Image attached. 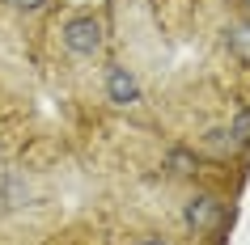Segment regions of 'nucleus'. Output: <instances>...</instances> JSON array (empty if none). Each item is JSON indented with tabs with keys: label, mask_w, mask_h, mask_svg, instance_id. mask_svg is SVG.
<instances>
[{
	"label": "nucleus",
	"mask_w": 250,
	"mask_h": 245,
	"mask_svg": "<svg viewBox=\"0 0 250 245\" xmlns=\"http://www.w3.org/2000/svg\"><path fill=\"white\" fill-rule=\"evenodd\" d=\"M60 47L72 59H98L106 51V21L98 13H72L60 21Z\"/></svg>",
	"instance_id": "nucleus-1"
},
{
	"label": "nucleus",
	"mask_w": 250,
	"mask_h": 245,
	"mask_svg": "<svg viewBox=\"0 0 250 245\" xmlns=\"http://www.w3.org/2000/svg\"><path fill=\"white\" fill-rule=\"evenodd\" d=\"M229 207L216 190H195L191 199L183 203V224L187 232H195V237H221L225 224H229Z\"/></svg>",
	"instance_id": "nucleus-2"
},
{
	"label": "nucleus",
	"mask_w": 250,
	"mask_h": 245,
	"mask_svg": "<svg viewBox=\"0 0 250 245\" xmlns=\"http://www.w3.org/2000/svg\"><path fill=\"white\" fill-rule=\"evenodd\" d=\"M145 89H140V76H136L127 64H106V102L115 110H132L140 106Z\"/></svg>",
	"instance_id": "nucleus-3"
},
{
	"label": "nucleus",
	"mask_w": 250,
	"mask_h": 245,
	"mask_svg": "<svg viewBox=\"0 0 250 245\" xmlns=\"http://www.w3.org/2000/svg\"><path fill=\"white\" fill-rule=\"evenodd\" d=\"M221 47L229 51V59H233V64L250 68V17H246V13L221 26Z\"/></svg>",
	"instance_id": "nucleus-4"
},
{
	"label": "nucleus",
	"mask_w": 250,
	"mask_h": 245,
	"mask_svg": "<svg viewBox=\"0 0 250 245\" xmlns=\"http://www.w3.org/2000/svg\"><path fill=\"white\" fill-rule=\"evenodd\" d=\"M166 169H170L174 178H195L199 173V156L191 148H170L166 152Z\"/></svg>",
	"instance_id": "nucleus-5"
},
{
	"label": "nucleus",
	"mask_w": 250,
	"mask_h": 245,
	"mask_svg": "<svg viewBox=\"0 0 250 245\" xmlns=\"http://www.w3.org/2000/svg\"><path fill=\"white\" fill-rule=\"evenodd\" d=\"M229 135L237 140V148H250V110H237L229 118Z\"/></svg>",
	"instance_id": "nucleus-6"
},
{
	"label": "nucleus",
	"mask_w": 250,
	"mask_h": 245,
	"mask_svg": "<svg viewBox=\"0 0 250 245\" xmlns=\"http://www.w3.org/2000/svg\"><path fill=\"white\" fill-rule=\"evenodd\" d=\"M9 9H17V13H47L55 0H4Z\"/></svg>",
	"instance_id": "nucleus-7"
},
{
	"label": "nucleus",
	"mask_w": 250,
	"mask_h": 245,
	"mask_svg": "<svg viewBox=\"0 0 250 245\" xmlns=\"http://www.w3.org/2000/svg\"><path fill=\"white\" fill-rule=\"evenodd\" d=\"M136 245H174V241H166V237H157V232H148V237H140Z\"/></svg>",
	"instance_id": "nucleus-8"
},
{
	"label": "nucleus",
	"mask_w": 250,
	"mask_h": 245,
	"mask_svg": "<svg viewBox=\"0 0 250 245\" xmlns=\"http://www.w3.org/2000/svg\"><path fill=\"white\" fill-rule=\"evenodd\" d=\"M237 4H242V13H246V17H250V0H237Z\"/></svg>",
	"instance_id": "nucleus-9"
}]
</instances>
